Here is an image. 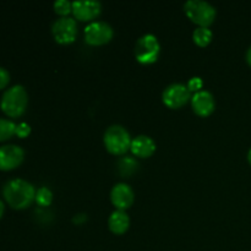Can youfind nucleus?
<instances>
[{"label": "nucleus", "instance_id": "nucleus-1", "mask_svg": "<svg viewBox=\"0 0 251 251\" xmlns=\"http://www.w3.org/2000/svg\"><path fill=\"white\" fill-rule=\"evenodd\" d=\"M36 189L25 179H11L2 186V196L7 205L15 210L27 208L36 199Z\"/></svg>", "mask_w": 251, "mask_h": 251}, {"label": "nucleus", "instance_id": "nucleus-2", "mask_svg": "<svg viewBox=\"0 0 251 251\" xmlns=\"http://www.w3.org/2000/svg\"><path fill=\"white\" fill-rule=\"evenodd\" d=\"M28 104V93L22 85H14L1 96L0 107L10 118H19L26 112Z\"/></svg>", "mask_w": 251, "mask_h": 251}, {"label": "nucleus", "instance_id": "nucleus-3", "mask_svg": "<svg viewBox=\"0 0 251 251\" xmlns=\"http://www.w3.org/2000/svg\"><path fill=\"white\" fill-rule=\"evenodd\" d=\"M103 141L108 152L115 156H120L126 153L127 150H130L132 139L124 126L114 124L105 130Z\"/></svg>", "mask_w": 251, "mask_h": 251}, {"label": "nucleus", "instance_id": "nucleus-4", "mask_svg": "<svg viewBox=\"0 0 251 251\" xmlns=\"http://www.w3.org/2000/svg\"><path fill=\"white\" fill-rule=\"evenodd\" d=\"M184 11L199 27H208L216 19L215 6L203 0H189L184 4Z\"/></svg>", "mask_w": 251, "mask_h": 251}, {"label": "nucleus", "instance_id": "nucleus-5", "mask_svg": "<svg viewBox=\"0 0 251 251\" xmlns=\"http://www.w3.org/2000/svg\"><path fill=\"white\" fill-rule=\"evenodd\" d=\"M161 53V44L154 34L147 33L140 37L135 46V58L140 64L150 65L156 63Z\"/></svg>", "mask_w": 251, "mask_h": 251}, {"label": "nucleus", "instance_id": "nucleus-6", "mask_svg": "<svg viewBox=\"0 0 251 251\" xmlns=\"http://www.w3.org/2000/svg\"><path fill=\"white\" fill-rule=\"evenodd\" d=\"M114 29L104 21H92L85 27V41L90 46H103L112 41Z\"/></svg>", "mask_w": 251, "mask_h": 251}, {"label": "nucleus", "instance_id": "nucleus-7", "mask_svg": "<svg viewBox=\"0 0 251 251\" xmlns=\"http://www.w3.org/2000/svg\"><path fill=\"white\" fill-rule=\"evenodd\" d=\"M191 92L185 83H172L164 88L162 93V100L167 107L172 109H178V108L185 105L191 100Z\"/></svg>", "mask_w": 251, "mask_h": 251}, {"label": "nucleus", "instance_id": "nucleus-8", "mask_svg": "<svg viewBox=\"0 0 251 251\" xmlns=\"http://www.w3.org/2000/svg\"><path fill=\"white\" fill-rule=\"evenodd\" d=\"M51 34L59 44H70L77 37V24L73 17H60L51 25Z\"/></svg>", "mask_w": 251, "mask_h": 251}, {"label": "nucleus", "instance_id": "nucleus-9", "mask_svg": "<svg viewBox=\"0 0 251 251\" xmlns=\"http://www.w3.org/2000/svg\"><path fill=\"white\" fill-rule=\"evenodd\" d=\"M25 159V151L19 145L0 146V169L12 171L17 168Z\"/></svg>", "mask_w": 251, "mask_h": 251}, {"label": "nucleus", "instance_id": "nucleus-10", "mask_svg": "<svg viewBox=\"0 0 251 251\" xmlns=\"http://www.w3.org/2000/svg\"><path fill=\"white\" fill-rule=\"evenodd\" d=\"M102 12V4L97 0H76L73 1V14L80 21H91L97 19Z\"/></svg>", "mask_w": 251, "mask_h": 251}, {"label": "nucleus", "instance_id": "nucleus-11", "mask_svg": "<svg viewBox=\"0 0 251 251\" xmlns=\"http://www.w3.org/2000/svg\"><path fill=\"white\" fill-rule=\"evenodd\" d=\"M135 200V194L131 186L126 183L115 184L110 191V201L117 210L125 211L131 207Z\"/></svg>", "mask_w": 251, "mask_h": 251}, {"label": "nucleus", "instance_id": "nucleus-12", "mask_svg": "<svg viewBox=\"0 0 251 251\" xmlns=\"http://www.w3.org/2000/svg\"><path fill=\"white\" fill-rule=\"evenodd\" d=\"M191 108L199 117H208L216 108V100L212 93L207 90H201L191 97Z\"/></svg>", "mask_w": 251, "mask_h": 251}, {"label": "nucleus", "instance_id": "nucleus-13", "mask_svg": "<svg viewBox=\"0 0 251 251\" xmlns=\"http://www.w3.org/2000/svg\"><path fill=\"white\" fill-rule=\"evenodd\" d=\"M130 150L136 157L147 158V157H151L156 151V142L147 135H139L132 139Z\"/></svg>", "mask_w": 251, "mask_h": 251}, {"label": "nucleus", "instance_id": "nucleus-14", "mask_svg": "<svg viewBox=\"0 0 251 251\" xmlns=\"http://www.w3.org/2000/svg\"><path fill=\"white\" fill-rule=\"evenodd\" d=\"M108 227L110 232L114 234H124L130 227V218L127 213L122 210H115L108 218Z\"/></svg>", "mask_w": 251, "mask_h": 251}, {"label": "nucleus", "instance_id": "nucleus-15", "mask_svg": "<svg viewBox=\"0 0 251 251\" xmlns=\"http://www.w3.org/2000/svg\"><path fill=\"white\" fill-rule=\"evenodd\" d=\"M213 33L208 27H198L193 33V39L199 47H206L212 41Z\"/></svg>", "mask_w": 251, "mask_h": 251}, {"label": "nucleus", "instance_id": "nucleus-16", "mask_svg": "<svg viewBox=\"0 0 251 251\" xmlns=\"http://www.w3.org/2000/svg\"><path fill=\"white\" fill-rule=\"evenodd\" d=\"M16 123L10 119L0 118V142L11 139L16 132Z\"/></svg>", "mask_w": 251, "mask_h": 251}, {"label": "nucleus", "instance_id": "nucleus-17", "mask_svg": "<svg viewBox=\"0 0 251 251\" xmlns=\"http://www.w3.org/2000/svg\"><path fill=\"white\" fill-rule=\"evenodd\" d=\"M37 203L42 207H47V206H50L51 201H53V193L49 188L47 186H42L38 190L36 191V199H34Z\"/></svg>", "mask_w": 251, "mask_h": 251}, {"label": "nucleus", "instance_id": "nucleus-18", "mask_svg": "<svg viewBox=\"0 0 251 251\" xmlns=\"http://www.w3.org/2000/svg\"><path fill=\"white\" fill-rule=\"evenodd\" d=\"M137 167V162L131 157H124L119 161V169L124 176H129L132 172H135Z\"/></svg>", "mask_w": 251, "mask_h": 251}, {"label": "nucleus", "instance_id": "nucleus-19", "mask_svg": "<svg viewBox=\"0 0 251 251\" xmlns=\"http://www.w3.org/2000/svg\"><path fill=\"white\" fill-rule=\"evenodd\" d=\"M54 11L61 17H66L70 12H73V2L69 0H56L54 2Z\"/></svg>", "mask_w": 251, "mask_h": 251}, {"label": "nucleus", "instance_id": "nucleus-20", "mask_svg": "<svg viewBox=\"0 0 251 251\" xmlns=\"http://www.w3.org/2000/svg\"><path fill=\"white\" fill-rule=\"evenodd\" d=\"M186 86H188V88L190 90V92L196 93V92H199V91L202 90L203 81H202V78L199 77V76H194V77H191L190 80L188 81Z\"/></svg>", "mask_w": 251, "mask_h": 251}, {"label": "nucleus", "instance_id": "nucleus-21", "mask_svg": "<svg viewBox=\"0 0 251 251\" xmlns=\"http://www.w3.org/2000/svg\"><path fill=\"white\" fill-rule=\"evenodd\" d=\"M29 134H31V126H29V124H27V123H19L16 125V132H15V135L19 136L20 139H25Z\"/></svg>", "mask_w": 251, "mask_h": 251}, {"label": "nucleus", "instance_id": "nucleus-22", "mask_svg": "<svg viewBox=\"0 0 251 251\" xmlns=\"http://www.w3.org/2000/svg\"><path fill=\"white\" fill-rule=\"evenodd\" d=\"M10 82V74L5 68L0 66V90L5 88Z\"/></svg>", "mask_w": 251, "mask_h": 251}, {"label": "nucleus", "instance_id": "nucleus-23", "mask_svg": "<svg viewBox=\"0 0 251 251\" xmlns=\"http://www.w3.org/2000/svg\"><path fill=\"white\" fill-rule=\"evenodd\" d=\"M247 61L248 64L251 66V46L249 47V49L247 50Z\"/></svg>", "mask_w": 251, "mask_h": 251}, {"label": "nucleus", "instance_id": "nucleus-24", "mask_svg": "<svg viewBox=\"0 0 251 251\" xmlns=\"http://www.w3.org/2000/svg\"><path fill=\"white\" fill-rule=\"evenodd\" d=\"M4 211H5V205L4 202H2L1 199H0V218H1L2 215H4Z\"/></svg>", "mask_w": 251, "mask_h": 251}, {"label": "nucleus", "instance_id": "nucleus-25", "mask_svg": "<svg viewBox=\"0 0 251 251\" xmlns=\"http://www.w3.org/2000/svg\"><path fill=\"white\" fill-rule=\"evenodd\" d=\"M248 161H249V163L251 166V149L249 150V152H248Z\"/></svg>", "mask_w": 251, "mask_h": 251}]
</instances>
